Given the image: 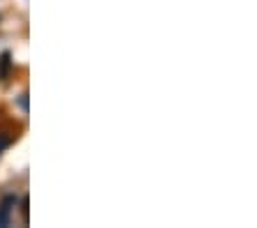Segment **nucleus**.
I'll use <instances>...</instances> for the list:
<instances>
[{"label":"nucleus","mask_w":257,"mask_h":228,"mask_svg":"<svg viewBox=\"0 0 257 228\" xmlns=\"http://www.w3.org/2000/svg\"><path fill=\"white\" fill-rule=\"evenodd\" d=\"M16 205V198L14 196H5L3 198V203H0V228L7 226V221H10V214H12V207Z\"/></svg>","instance_id":"f257e3e1"},{"label":"nucleus","mask_w":257,"mask_h":228,"mask_svg":"<svg viewBox=\"0 0 257 228\" xmlns=\"http://www.w3.org/2000/svg\"><path fill=\"white\" fill-rule=\"evenodd\" d=\"M10 67H12V60H10V53H3L0 55V81H5L7 76H10Z\"/></svg>","instance_id":"f03ea898"},{"label":"nucleus","mask_w":257,"mask_h":228,"mask_svg":"<svg viewBox=\"0 0 257 228\" xmlns=\"http://www.w3.org/2000/svg\"><path fill=\"white\" fill-rule=\"evenodd\" d=\"M10 143H12V138H10V136H5V134H0V152L5 150V147H7V145H10Z\"/></svg>","instance_id":"7ed1b4c3"},{"label":"nucleus","mask_w":257,"mask_h":228,"mask_svg":"<svg viewBox=\"0 0 257 228\" xmlns=\"http://www.w3.org/2000/svg\"><path fill=\"white\" fill-rule=\"evenodd\" d=\"M21 106L28 111V99H26V95H21Z\"/></svg>","instance_id":"20e7f679"}]
</instances>
